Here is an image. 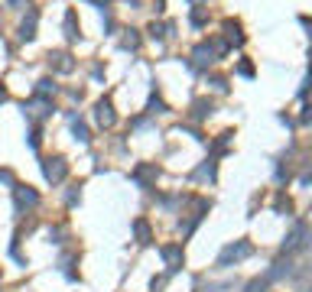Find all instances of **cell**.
<instances>
[{"label": "cell", "mask_w": 312, "mask_h": 292, "mask_svg": "<svg viewBox=\"0 0 312 292\" xmlns=\"http://www.w3.org/2000/svg\"><path fill=\"white\" fill-rule=\"evenodd\" d=\"M251 253H254V244H251V241H234V244H228L225 250L218 253V267H221V270H225V267H234V263L247 260Z\"/></svg>", "instance_id": "cell-1"}, {"label": "cell", "mask_w": 312, "mask_h": 292, "mask_svg": "<svg viewBox=\"0 0 312 292\" xmlns=\"http://www.w3.org/2000/svg\"><path fill=\"white\" fill-rule=\"evenodd\" d=\"M42 175H46V179L56 185V182H62L68 175V163L62 156H56V159H42Z\"/></svg>", "instance_id": "cell-2"}, {"label": "cell", "mask_w": 312, "mask_h": 292, "mask_svg": "<svg viewBox=\"0 0 312 292\" xmlns=\"http://www.w3.org/2000/svg\"><path fill=\"white\" fill-rule=\"evenodd\" d=\"M306 237H309V227L302 224V221H296V224H293V234L283 241V250H286V253L302 250V247H306Z\"/></svg>", "instance_id": "cell-3"}, {"label": "cell", "mask_w": 312, "mask_h": 292, "mask_svg": "<svg viewBox=\"0 0 312 292\" xmlns=\"http://www.w3.org/2000/svg\"><path fill=\"white\" fill-rule=\"evenodd\" d=\"M94 117H98V127H104V130H111L114 123H117V114H114V108H111L108 97L94 104Z\"/></svg>", "instance_id": "cell-4"}, {"label": "cell", "mask_w": 312, "mask_h": 292, "mask_svg": "<svg viewBox=\"0 0 312 292\" xmlns=\"http://www.w3.org/2000/svg\"><path fill=\"white\" fill-rule=\"evenodd\" d=\"M13 195H16V211L36 208V205H39V195H36V189H30V185H16Z\"/></svg>", "instance_id": "cell-5"}, {"label": "cell", "mask_w": 312, "mask_h": 292, "mask_svg": "<svg viewBox=\"0 0 312 292\" xmlns=\"http://www.w3.org/2000/svg\"><path fill=\"white\" fill-rule=\"evenodd\" d=\"M215 46H211V42H199V46H195L192 49V59H195V65H199V68H208L211 65V62H215Z\"/></svg>", "instance_id": "cell-6"}, {"label": "cell", "mask_w": 312, "mask_h": 292, "mask_svg": "<svg viewBox=\"0 0 312 292\" xmlns=\"http://www.w3.org/2000/svg\"><path fill=\"white\" fill-rule=\"evenodd\" d=\"M156 175H159V169H156V166H150V163H140L137 169H133V182H140V185H150V182H156Z\"/></svg>", "instance_id": "cell-7"}, {"label": "cell", "mask_w": 312, "mask_h": 292, "mask_svg": "<svg viewBox=\"0 0 312 292\" xmlns=\"http://www.w3.org/2000/svg\"><path fill=\"white\" fill-rule=\"evenodd\" d=\"M163 260L169 263V270H179V267H182V247H179V244L163 247Z\"/></svg>", "instance_id": "cell-8"}, {"label": "cell", "mask_w": 312, "mask_h": 292, "mask_svg": "<svg viewBox=\"0 0 312 292\" xmlns=\"http://www.w3.org/2000/svg\"><path fill=\"white\" fill-rule=\"evenodd\" d=\"M23 111H30L33 117H46V114L52 111V104L46 101V97H36V101H30V104H23Z\"/></svg>", "instance_id": "cell-9"}, {"label": "cell", "mask_w": 312, "mask_h": 292, "mask_svg": "<svg viewBox=\"0 0 312 292\" xmlns=\"http://www.w3.org/2000/svg\"><path fill=\"white\" fill-rule=\"evenodd\" d=\"M49 62L59 68V72H72V68H75V62H72V56H68V52H52Z\"/></svg>", "instance_id": "cell-10"}, {"label": "cell", "mask_w": 312, "mask_h": 292, "mask_svg": "<svg viewBox=\"0 0 312 292\" xmlns=\"http://www.w3.org/2000/svg\"><path fill=\"white\" fill-rule=\"evenodd\" d=\"M36 20H39V13L30 10V16L20 23V36H23V39H33V36H36Z\"/></svg>", "instance_id": "cell-11"}, {"label": "cell", "mask_w": 312, "mask_h": 292, "mask_svg": "<svg viewBox=\"0 0 312 292\" xmlns=\"http://www.w3.org/2000/svg\"><path fill=\"white\" fill-rule=\"evenodd\" d=\"M283 276H290V263L280 260V263H273V270H267L263 279H267V282H276V279H283Z\"/></svg>", "instance_id": "cell-12"}, {"label": "cell", "mask_w": 312, "mask_h": 292, "mask_svg": "<svg viewBox=\"0 0 312 292\" xmlns=\"http://www.w3.org/2000/svg\"><path fill=\"white\" fill-rule=\"evenodd\" d=\"M72 134H75L78 143H88V140H91V137H88V127H85V123L78 120V117H72Z\"/></svg>", "instance_id": "cell-13"}, {"label": "cell", "mask_w": 312, "mask_h": 292, "mask_svg": "<svg viewBox=\"0 0 312 292\" xmlns=\"http://www.w3.org/2000/svg\"><path fill=\"white\" fill-rule=\"evenodd\" d=\"M65 36L68 39H78V26H75V10L65 13Z\"/></svg>", "instance_id": "cell-14"}, {"label": "cell", "mask_w": 312, "mask_h": 292, "mask_svg": "<svg viewBox=\"0 0 312 292\" xmlns=\"http://www.w3.org/2000/svg\"><path fill=\"white\" fill-rule=\"evenodd\" d=\"M133 231H137L140 244H150V224H147V221H133Z\"/></svg>", "instance_id": "cell-15"}, {"label": "cell", "mask_w": 312, "mask_h": 292, "mask_svg": "<svg viewBox=\"0 0 312 292\" xmlns=\"http://www.w3.org/2000/svg\"><path fill=\"white\" fill-rule=\"evenodd\" d=\"M225 33H228V39H231V42H244V36H241V26H237V23H231V20H228V23H225Z\"/></svg>", "instance_id": "cell-16"}, {"label": "cell", "mask_w": 312, "mask_h": 292, "mask_svg": "<svg viewBox=\"0 0 312 292\" xmlns=\"http://www.w3.org/2000/svg\"><path fill=\"white\" fill-rule=\"evenodd\" d=\"M36 91H39V97H46V94H56V85H52V78H42V82L36 85Z\"/></svg>", "instance_id": "cell-17"}, {"label": "cell", "mask_w": 312, "mask_h": 292, "mask_svg": "<svg viewBox=\"0 0 312 292\" xmlns=\"http://www.w3.org/2000/svg\"><path fill=\"white\" fill-rule=\"evenodd\" d=\"M208 114H211V104L199 101V104H195V111H192V117H195V120H202V117H208Z\"/></svg>", "instance_id": "cell-18"}, {"label": "cell", "mask_w": 312, "mask_h": 292, "mask_svg": "<svg viewBox=\"0 0 312 292\" xmlns=\"http://www.w3.org/2000/svg\"><path fill=\"white\" fill-rule=\"evenodd\" d=\"M267 286H270L267 279H251L247 282V292H267Z\"/></svg>", "instance_id": "cell-19"}, {"label": "cell", "mask_w": 312, "mask_h": 292, "mask_svg": "<svg viewBox=\"0 0 312 292\" xmlns=\"http://www.w3.org/2000/svg\"><path fill=\"white\" fill-rule=\"evenodd\" d=\"M163 111H166V104L153 94V97H150V114H163Z\"/></svg>", "instance_id": "cell-20"}, {"label": "cell", "mask_w": 312, "mask_h": 292, "mask_svg": "<svg viewBox=\"0 0 312 292\" xmlns=\"http://www.w3.org/2000/svg\"><path fill=\"white\" fill-rule=\"evenodd\" d=\"M121 46H124V49H137V46H140V36H133V30H130V36H124Z\"/></svg>", "instance_id": "cell-21"}, {"label": "cell", "mask_w": 312, "mask_h": 292, "mask_svg": "<svg viewBox=\"0 0 312 292\" xmlns=\"http://www.w3.org/2000/svg\"><path fill=\"white\" fill-rule=\"evenodd\" d=\"M237 72H241V75H247V78H251V75H254V65H251V62H241V65H237Z\"/></svg>", "instance_id": "cell-22"}, {"label": "cell", "mask_w": 312, "mask_h": 292, "mask_svg": "<svg viewBox=\"0 0 312 292\" xmlns=\"http://www.w3.org/2000/svg\"><path fill=\"white\" fill-rule=\"evenodd\" d=\"M150 33H153L156 39H159V36H166V33H163V26H159V23H153V26H150Z\"/></svg>", "instance_id": "cell-23"}, {"label": "cell", "mask_w": 312, "mask_h": 292, "mask_svg": "<svg viewBox=\"0 0 312 292\" xmlns=\"http://www.w3.org/2000/svg\"><path fill=\"white\" fill-rule=\"evenodd\" d=\"M0 182H7V185H10V182H13V175L7 172V169H0Z\"/></svg>", "instance_id": "cell-24"}, {"label": "cell", "mask_w": 312, "mask_h": 292, "mask_svg": "<svg viewBox=\"0 0 312 292\" xmlns=\"http://www.w3.org/2000/svg\"><path fill=\"white\" fill-rule=\"evenodd\" d=\"M4 101H7V88L0 85V104H4Z\"/></svg>", "instance_id": "cell-25"}, {"label": "cell", "mask_w": 312, "mask_h": 292, "mask_svg": "<svg viewBox=\"0 0 312 292\" xmlns=\"http://www.w3.org/2000/svg\"><path fill=\"white\" fill-rule=\"evenodd\" d=\"M88 4H98V7H108V0H88Z\"/></svg>", "instance_id": "cell-26"}, {"label": "cell", "mask_w": 312, "mask_h": 292, "mask_svg": "<svg viewBox=\"0 0 312 292\" xmlns=\"http://www.w3.org/2000/svg\"><path fill=\"white\" fill-rule=\"evenodd\" d=\"M7 4H16V0H7Z\"/></svg>", "instance_id": "cell-27"}]
</instances>
